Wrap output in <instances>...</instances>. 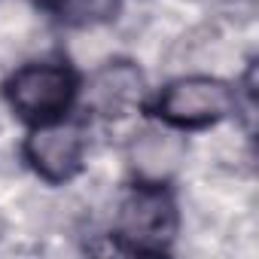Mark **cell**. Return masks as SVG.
Here are the masks:
<instances>
[{"instance_id": "cell-1", "label": "cell", "mask_w": 259, "mask_h": 259, "mask_svg": "<svg viewBox=\"0 0 259 259\" xmlns=\"http://www.w3.org/2000/svg\"><path fill=\"white\" fill-rule=\"evenodd\" d=\"M177 235V204L165 183H141L119 204L116 241L128 253H165Z\"/></svg>"}, {"instance_id": "cell-2", "label": "cell", "mask_w": 259, "mask_h": 259, "mask_svg": "<svg viewBox=\"0 0 259 259\" xmlns=\"http://www.w3.org/2000/svg\"><path fill=\"white\" fill-rule=\"evenodd\" d=\"M76 92H79V82H76L73 70L64 64H52V61L25 64L7 82V98H10L13 110L34 125L64 116L70 110Z\"/></svg>"}, {"instance_id": "cell-3", "label": "cell", "mask_w": 259, "mask_h": 259, "mask_svg": "<svg viewBox=\"0 0 259 259\" xmlns=\"http://www.w3.org/2000/svg\"><path fill=\"white\" fill-rule=\"evenodd\" d=\"M238 95L213 76H183L162 89L156 116L171 128H201L235 113Z\"/></svg>"}, {"instance_id": "cell-4", "label": "cell", "mask_w": 259, "mask_h": 259, "mask_svg": "<svg viewBox=\"0 0 259 259\" xmlns=\"http://www.w3.org/2000/svg\"><path fill=\"white\" fill-rule=\"evenodd\" d=\"M85 156V132L73 119H49L34 125V132L25 141V159L31 168L49 180V183H64L79 174Z\"/></svg>"}, {"instance_id": "cell-5", "label": "cell", "mask_w": 259, "mask_h": 259, "mask_svg": "<svg viewBox=\"0 0 259 259\" xmlns=\"http://www.w3.org/2000/svg\"><path fill=\"white\" fill-rule=\"evenodd\" d=\"M147 82L138 64L132 61H110L98 67L85 85V107L104 119H119L135 113L144 104Z\"/></svg>"}, {"instance_id": "cell-6", "label": "cell", "mask_w": 259, "mask_h": 259, "mask_svg": "<svg viewBox=\"0 0 259 259\" xmlns=\"http://www.w3.org/2000/svg\"><path fill=\"white\" fill-rule=\"evenodd\" d=\"M128 159L141 183H165L183 165L186 144L171 132H144L128 150Z\"/></svg>"}, {"instance_id": "cell-7", "label": "cell", "mask_w": 259, "mask_h": 259, "mask_svg": "<svg viewBox=\"0 0 259 259\" xmlns=\"http://www.w3.org/2000/svg\"><path fill=\"white\" fill-rule=\"evenodd\" d=\"M40 4L70 28L107 25L119 13V0H40Z\"/></svg>"}]
</instances>
